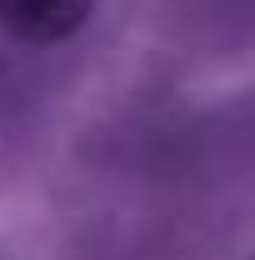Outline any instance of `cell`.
Here are the masks:
<instances>
[{
	"label": "cell",
	"mask_w": 255,
	"mask_h": 260,
	"mask_svg": "<svg viewBox=\"0 0 255 260\" xmlns=\"http://www.w3.org/2000/svg\"><path fill=\"white\" fill-rule=\"evenodd\" d=\"M95 0H0V25L25 45H60L90 20Z\"/></svg>",
	"instance_id": "cell-1"
}]
</instances>
